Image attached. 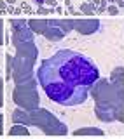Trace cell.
Masks as SVG:
<instances>
[{
	"label": "cell",
	"instance_id": "1",
	"mask_svg": "<svg viewBox=\"0 0 124 139\" xmlns=\"http://www.w3.org/2000/svg\"><path fill=\"white\" fill-rule=\"evenodd\" d=\"M100 71L89 57L72 49H61L44 59L37 70V80L51 101L61 106H79L88 101Z\"/></svg>",
	"mask_w": 124,
	"mask_h": 139
},
{
	"label": "cell",
	"instance_id": "2",
	"mask_svg": "<svg viewBox=\"0 0 124 139\" xmlns=\"http://www.w3.org/2000/svg\"><path fill=\"white\" fill-rule=\"evenodd\" d=\"M75 134H98V136H101L103 132H101V130H93V129L89 130V129H86V130H77Z\"/></svg>",
	"mask_w": 124,
	"mask_h": 139
},
{
	"label": "cell",
	"instance_id": "3",
	"mask_svg": "<svg viewBox=\"0 0 124 139\" xmlns=\"http://www.w3.org/2000/svg\"><path fill=\"white\" fill-rule=\"evenodd\" d=\"M108 12H110L112 16H115V14H117V7H108Z\"/></svg>",
	"mask_w": 124,
	"mask_h": 139
},
{
	"label": "cell",
	"instance_id": "4",
	"mask_svg": "<svg viewBox=\"0 0 124 139\" xmlns=\"http://www.w3.org/2000/svg\"><path fill=\"white\" fill-rule=\"evenodd\" d=\"M33 2H37V5H42V4H46V0H33Z\"/></svg>",
	"mask_w": 124,
	"mask_h": 139
},
{
	"label": "cell",
	"instance_id": "5",
	"mask_svg": "<svg viewBox=\"0 0 124 139\" xmlns=\"http://www.w3.org/2000/svg\"><path fill=\"white\" fill-rule=\"evenodd\" d=\"M46 4H49V5H54L56 2H54V0H46Z\"/></svg>",
	"mask_w": 124,
	"mask_h": 139
},
{
	"label": "cell",
	"instance_id": "6",
	"mask_svg": "<svg viewBox=\"0 0 124 139\" xmlns=\"http://www.w3.org/2000/svg\"><path fill=\"white\" fill-rule=\"evenodd\" d=\"M115 2H117V4H119L121 7H124V0H115Z\"/></svg>",
	"mask_w": 124,
	"mask_h": 139
},
{
	"label": "cell",
	"instance_id": "7",
	"mask_svg": "<svg viewBox=\"0 0 124 139\" xmlns=\"http://www.w3.org/2000/svg\"><path fill=\"white\" fill-rule=\"evenodd\" d=\"M4 130H2V115H0V134H2Z\"/></svg>",
	"mask_w": 124,
	"mask_h": 139
},
{
	"label": "cell",
	"instance_id": "8",
	"mask_svg": "<svg viewBox=\"0 0 124 139\" xmlns=\"http://www.w3.org/2000/svg\"><path fill=\"white\" fill-rule=\"evenodd\" d=\"M5 2H9V4H12V2H16V0H5Z\"/></svg>",
	"mask_w": 124,
	"mask_h": 139
}]
</instances>
